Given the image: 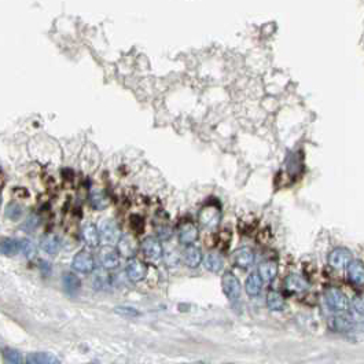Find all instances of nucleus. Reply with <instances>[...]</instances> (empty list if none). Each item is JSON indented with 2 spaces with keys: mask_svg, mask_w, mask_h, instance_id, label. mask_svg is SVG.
<instances>
[{
  "mask_svg": "<svg viewBox=\"0 0 364 364\" xmlns=\"http://www.w3.org/2000/svg\"><path fill=\"white\" fill-rule=\"evenodd\" d=\"M324 300H326L327 307L330 308L333 312L345 313L349 309V300L344 292H341L337 287H329L324 292Z\"/></svg>",
  "mask_w": 364,
  "mask_h": 364,
  "instance_id": "obj_1",
  "label": "nucleus"
},
{
  "mask_svg": "<svg viewBox=\"0 0 364 364\" xmlns=\"http://www.w3.org/2000/svg\"><path fill=\"white\" fill-rule=\"evenodd\" d=\"M352 261V253L345 247H336L329 254V264L334 270H344Z\"/></svg>",
  "mask_w": 364,
  "mask_h": 364,
  "instance_id": "obj_2",
  "label": "nucleus"
},
{
  "mask_svg": "<svg viewBox=\"0 0 364 364\" xmlns=\"http://www.w3.org/2000/svg\"><path fill=\"white\" fill-rule=\"evenodd\" d=\"M222 287L224 294H226V297H227L228 300H231V301L237 300V298H239V296H241V283H239L238 278L232 274V272H226V274L223 275Z\"/></svg>",
  "mask_w": 364,
  "mask_h": 364,
  "instance_id": "obj_3",
  "label": "nucleus"
},
{
  "mask_svg": "<svg viewBox=\"0 0 364 364\" xmlns=\"http://www.w3.org/2000/svg\"><path fill=\"white\" fill-rule=\"evenodd\" d=\"M71 267L80 274H91L95 270L94 257L87 250L79 251L71 261Z\"/></svg>",
  "mask_w": 364,
  "mask_h": 364,
  "instance_id": "obj_4",
  "label": "nucleus"
},
{
  "mask_svg": "<svg viewBox=\"0 0 364 364\" xmlns=\"http://www.w3.org/2000/svg\"><path fill=\"white\" fill-rule=\"evenodd\" d=\"M220 220H222V212L214 205H208V206L202 208V210L199 212V223L202 224L203 227H217Z\"/></svg>",
  "mask_w": 364,
  "mask_h": 364,
  "instance_id": "obj_5",
  "label": "nucleus"
},
{
  "mask_svg": "<svg viewBox=\"0 0 364 364\" xmlns=\"http://www.w3.org/2000/svg\"><path fill=\"white\" fill-rule=\"evenodd\" d=\"M117 251L120 256L127 257V259H133V256L137 251V241L132 234H124L121 235L117 242Z\"/></svg>",
  "mask_w": 364,
  "mask_h": 364,
  "instance_id": "obj_6",
  "label": "nucleus"
},
{
  "mask_svg": "<svg viewBox=\"0 0 364 364\" xmlns=\"http://www.w3.org/2000/svg\"><path fill=\"white\" fill-rule=\"evenodd\" d=\"M99 234H100V239L104 242V243H117L120 239V228L117 226V223L113 222V220H104L102 224H100L99 228Z\"/></svg>",
  "mask_w": 364,
  "mask_h": 364,
  "instance_id": "obj_7",
  "label": "nucleus"
},
{
  "mask_svg": "<svg viewBox=\"0 0 364 364\" xmlns=\"http://www.w3.org/2000/svg\"><path fill=\"white\" fill-rule=\"evenodd\" d=\"M142 250L147 259H150V260L153 261L161 260L162 254H164L162 245L160 243V241L153 237H149L146 238V239H143Z\"/></svg>",
  "mask_w": 364,
  "mask_h": 364,
  "instance_id": "obj_8",
  "label": "nucleus"
},
{
  "mask_svg": "<svg viewBox=\"0 0 364 364\" xmlns=\"http://www.w3.org/2000/svg\"><path fill=\"white\" fill-rule=\"evenodd\" d=\"M125 271H127V276L129 278V280H132V282H140L147 275L146 264L136 259H131V261H128Z\"/></svg>",
  "mask_w": 364,
  "mask_h": 364,
  "instance_id": "obj_9",
  "label": "nucleus"
},
{
  "mask_svg": "<svg viewBox=\"0 0 364 364\" xmlns=\"http://www.w3.org/2000/svg\"><path fill=\"white\" fill-rule=\"evenodd\" d=\"M253 261H254V254L249 247H239L232 253V264L241 270L249 268L253 264Z\"/></svg>",
  "mask_w": 364,
  "mask_h": 364,
  "instance_id": "obj_10",
  "label": "nucleus"
},
{
  "mask_svg": "<svg viewBox=\"0 0 364 364\" xmlns=\"http://www.w3.org/2000/svg\"><path fill=\"white\" fill-rule=\"evenodd\" d=\"M99 260L106 270H116L117 267H120V261H121L119 251L114 250L110 246H106L100 250Z\"/></svg>",
  "mask_w": 364,
  "mask_h": 364,
  "instance_id": "obj_11",
  "label": "nucleus"
},
{
  "mask_svg": "<svg viewBox=\"0 0 364 364\" xmlns=\"http://www.w3.org/2000/svg\"><path fill=\"white\" fill-rule=\"evenodd\" d=\"M81 237H83V241L85 242V245L90 246V247H98V245H99V230L92 223H87V224L83 226V228H81Z\"/></svg>",
  "mask_w": 364,
  "mask_h": 364,
  "instance_id": "obj_12",
  "label": "nucleus"
},
{
  "mask_svg": "<svg viewBox=\"0 0 364 364\" xmlns=\"http://www.w3.org/2000/svg\"><path fill=\"white\" fill-rule=\"evenodd\" d=\"M198 239V228L193 223H185L179 230V242L183 245H193Z\"/></svg>",
  "mask_w": 364,
  "mask_h": 364,
  "instance_id": "obj_13",
  "label": "nucleus"
},
{
  "mask_svg": "<svg viewBox=\"0 0 364 364\" xmlns=\"http://www.w3.org/2000/svg\"><path fill=\"white\" fill-rule=\"evenodd\" d=\"M183 261L190 268H197L202 261V251L198 246L189 245L183 251Z\"/></svg>",
  "mask_w": 364,
  "mask_h": 364,
  "instance_id": "obj_14",
  "label": "nucleus"
},
{
  "mask_svg": "<svg viewBox=\"0 0 364 364\" xmlns=\"http://www.w3.org/2000/svg\"><path fill=\"white\" fill-rule=\"evenodd\" d=\"M348 276L349 280L356 286H364V264L361 261H350L348 265Z\"/></svg>",
  "mask_w": 364,
  "mask_h": 364,
  "instance_id": "obj_15",
  "label": "nucleus"
},
{
  "mask_svg": "<svg viewBox=\"0 0 364 364\" xmlns=\"http://www.w3.org/2000/svg\"><path fill=\"white\" fill-rule=\"evenodd\" d=\"M259 275L265 283H270L276 278L278 275V264L275 261H264L259 265Z\"/></svg>",
  "mask_w": 364,
  "mask_h": 364,
  "instance_id": "obj_16",
  "label": "nucleus"
},
{
  "mask_svg": "<svg viewBox=\"0 0 364 364\" xmlns=\"http://www.w3.org/2000/svg\"><path fill=\"white\" fill-rule=\"evenodd\" d=\"M284 286L290 293H303L308 288L307 280L301 278L300 275L292 274L288 275L286 280H284Z\"/></svg>",
  "mask_w": 364,
  "mask_h": 364,
  "instance_id": "obj_17",
  "label": "nucleus"
},
{
  "mask_svg": "<svg viewBox=\"0 0 364 364\" xmlns=\"http://www.w3.org/2000/svg\"><path fill=\"white\" fill-rule=\"evenodd\" d=\"M90 202L94 209L103 210V209H106L110 205V198H109V195L106 194L103 190L95 189L91 191Z\"/></svg>",
  "mask_w": 364,
  "mask_h": 364,
  "instance_id": "obj_18",
  "label": "nucleus"
},
{
  "mask_svg": "<svg viewBox=\"0 0 364 364\" xmlns=\"http://www.w3.org/2000/svg\"><path fill=\"white\" fill-rule=\"evenodd\" d=\"M263 279H261V276L259 275V272H253L247 276V279H246V284H245V288H246V293L249 294L250 297H256V296H259L261 292V287H263Z\"/></svg>",
  "mask_w": 364,
  "mask_h": 364,
  "instance_id": "obj_19",
  "label": "nucleus"
},
{
  "mask_svg": "<svg viewBox=\"0 0 364 364\" xmlns=\"http://www.w3.org/2000/svg\"><path fill=\"white\" fill-rule=\"evenodd\" d=\"M42 249L48 254H57L61 250V239L54 235V234H47L42 239Z\"/></svg>",
  "mask_w": 364,
  "mask_h": 364,
  "instance_id": "obj_20",
  "label": "nucleus"
},
{
  "mask_svg": "<svg viewBox=\"0 0 364 364\" xmlns=\"http://www.w3.org/2000/svg\"><path fill=\"white\" fill-rule=\"evenodd\" d=\"M25 364H61V361L51 353H30Z\"/></svg>",
  "mask_w": 364,
  "mask_h": 364,
  "instance_id": "obj_21",
  "label": "nucleus"
},
{
  "mask_svg": "<svg viewBox=\"0 0 364 364\" xmlns=\"http://www.w3.org/2000/svg\"><path fill=\"white\" fill-rule=\"evenodd\" d=\"M203 264L206 267V270L213 272V274H217V272L222 271L223 265H224V260H223V257L219 253H209L205 257Z\"/></svg>",
  "mask_w": 364,
  "mask_h": 364,
  "instance_id": "obj_22",
  "label": "nucleus"
},
{
  "mask_svg": "<svg viewBox=\"0 0 364 364\" xmlns=\"http://www.w3.org/2000/svg\"><path fill=\"white\" fill-rule=\"evenodd\" d=\"M19 251V243L11 238L0 239V253L3 256H15Z\"/></svg>",
  "mask_w": 364,
  "mask_h": 364,
  "instance_id": "obj_23",
  "label": "nucleus"
},
{
  "mask_svg": "<svg viewBox=\"0 0 364 364\" xmlns=\"http://www.w3.org/2000/svg\"><path fill=\"white\" fill-rule=\"evenodd\" d=\"M333 327L334 330L340 331V333H344V331H349L352 327H353V322L349 316H346L344 313H340L338 316H336L333 320Z\"/></svg>",
  "mask_w": 364,
  "mask_h": 364,
  "instance_id": "obj_24",
  "label": "nucleus"
},
{
  "mask_svg": "<svg viewBox=\"0 0 364 364\" xmlns=\"http://www.w3.org/2000/svg\"><path fill=\"white\" fill-rule=\"evenodd\" d=\"M267 307L270 308L271 311H282L284 308V300L278 292L271 290L270 293L267 294Z\"/></svg>",
  "mask_w": 364,
  "mask_h": 364,
  "instance_id": "obj_25",
  "label": "nucleus"
},
{
  "mask_svg": "<svg viewBox=\"0 0 364 364\" xmlns=\"http://www.w3.org/2000/svg\"><path fill=\"white\" fill-rule=\"evenodd\" d=\"M63 287L69 294H76L81 287L80 279L75 274L63 275Z\"/></svg>",
  "mask_w": 364,
  "mask_h": 364,
  "instance_id": "obj_26",
  "label": "nucleus"
},
{
  "mask_svg": "<svg viewBox=\"0 0 364 364\" xmlns=\"http://www.w3.org/2000/svg\"><path fill=\"white\" fill-rule=\"evenodd\" d=\"M19 243V251L22 253V254L25 256V257H28V259H30V257H33L34 254H36V246H34V243L30 239H21V241H18Z\"/></svg>",
  "mask_w": 364,
  "mask_h": 364,
  "instance_id": "obj_27",
  "label": "nucleus"
},
{
  "mask_svg": "<svg viewBox=\"0 0 364 364\" xmlns=\"http://www.w3.org/2000/svg\"><path fill=\"white\" fill-rule=\"evenodd\" d=\"M21 214H22V208L17 202L9 203V206L6 208V216L10 220H18L21 217Z\"/></svg>",
  "mask_w": 364,
  "mask_h": 364,
  "instance_id": "obj_28",
  "label": "nucleus"
},
{
  "mask_svg": "<svg viewBox=\"0 0 364 364\" xmlns=\"http://www.w3.org/2000/svg\"><path fill=\"white\" fill-rule=\"evenodd\" d=\"M3 355H5V359L9 361L10 364H22V355L19 353L18 350L15 349H5L3 352Z\"/></svg>",
  "mask_w": 364,
  "mask_h": 364,
  "instance_id": "obj_29",
  "label": "nucleus"
},
{
  "mask_svg": "<svg viewBox=\"0 0 364 364\" xmlns=\"http://www.w3.org/2000/svg\"><path fill=\"white\" fill-rule=\"evenodd\" d=\"M352 307L359 316H364V292L363 293L357 294L352 300Z\"/></svg>",
  "mask_w": 364,
  "mask_h": 364,
  "instance_id": "obj_30",
  "label": "nucleus"
},
{
  "mask_svg": "<svg viewBox=\"0 0 364 364\" xmlns=\"http://www.w3.org/2000/svg\"><path fill=\"white\" fill-rule=\"evenodd\" d=\"M39 224H40V217H39L38 214H30L24 223V230L26 231H33L36 228L39 227Z\"/></svg>",
  "mask_w": 364,
  "mask_h": 364,
  "instance_id": "obj_31",
  "label": "nucleus"
},
{
  "mask_svg": "<svg viewBox=\"0 0 364 364\" xmlns=\"http://www.w3.org/2000/svg\"><path fill=\"white\" fill-rule=\"evenodd\" d=\"M116 313H120V315H124V316H137L139 315V312L135 308L129 307H117L116 308Z\"/></svg>",
  "mask_w": 364,
  "mask_h": 364,
  "instance_id": "obj_32",
  "label": "nucleus"
},
{
  "mask_svg": "<svg viewBox=\"0 0 364 364\" xmlns=\"http://www.w3.org/2000/svg\"><path fill=\"white\" fill-rule=\"evenodd\" d=\"M190 364H205V363H201V361H197V363H190Z\"/></svg>",
  "mask_w": 364,
  "mask_h": 364,
  "instance_id": "obj_33",
  "label": "nucleus"
},
{
  "mask_svg": "<svg viewBox=\"0 0 364 364\" xmlns=\"http://www.w3.org/2000/svg\"><path fill=\"white\" fill-rule=\"evenodd\" d=\"M0 205H2V194H0Z\"/></svg>",
  "mask_w": 364,
  "mask_h": 364,
  "instance_id": "obj_34",
  "label": "nucleus"
}]
</instances>
